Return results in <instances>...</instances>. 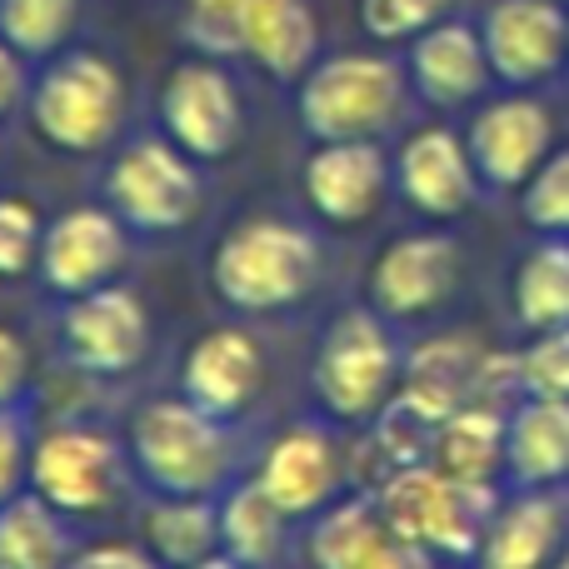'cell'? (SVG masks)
<instances>
[{
	"instance_id": "7a4b0ae2",
	"label": "cell",
	"mask_w": 569,
	"mask_h": 569,
	"mask_svg": "<svg viewBox=\"0 0 569 569\" xmlns=\"http://www.w3.org/2000/svg\"><path fill=\"white\" fill-rule=\"evenodd\" d=\"M126 116V80L106 56H66L40 76L30 120L56 150H100Z\"/></svg>"
},
{
	"instance_id": "4fadbf2b",
	"label": "cell",
	"mask_w": 569,
	"mask_h": 569,
	"mask_svg": "<svg viewBox=\"0 0 569 569\" xmlns=\"http://www.w3.org/2000/svg\"><path fill=\"white\" fill-rule=\"evenodd\" d=\"M470 156L490 186H530L535 170L550 160V110L535 100H495L470 126Z\"/></svg>"
},
{
	"instance_id": "cb8c5ba5",
	"label": "cell",
	"mask_w": 569,
	"mask_h": 569,
	"mask_svg": "<svg viewBox=\"0 0 569 569\" xmlns=\"http://www.w3.org/2000/svg\"><path fill=\"white\" fill-rule=\"evenodd\" d=\"M0 569H66V525L40 495L0 505Z\"/></svg>"
},
{
	"instance_id": "1f68e13d",
	"label": "cell",
	"mask_w": 569,
	"mask_h": 569,
	"mask_svg": "<svg viewBox=\"0 0 569 569\" xmlns=\"http://www.w3.org/2000/svg\"><path fill=\"white\" fill-rule=\"evenodd\" d=\"M186 36L206 56H236L246 40V0H190Z\"/></svg>"
},
{
	"instance_id": "e0dca14e",
	"label": "cell",
	"mask_w": 569,
	"mask_h": 569,
	"mask_svg": "<svg viewBox=\"0 0 569 569\" xmlns=\"http://www.w3.org/2000/svg\"><path fill=\"white\" fill-rule=\"evenodd\" d=\"M256 480L266 485V495L284 515L320 510V505L335 495V480H340V460H335L330 435L310 430V425L280 435V440L266 450V465H260Z\"/></svg>"
},
{
	"instance_id": "83f0119b",
	"label": "cell",
	"mask_w": 569,
	"mask_h": 569,
	"mask_svg": "<svg viewBox=\"0 0 569 569\" xmlns=\"http://www.w3.org/2000/svg\"><path fill=\"white\" fill-rule=\"evenodd\" d=\"M390 540V525H385L380 505H335L320 520V530L310 535V565L315 569H360L380 545Z\"/></svg>"
},
{
	"instance_id": "d6a6232c",
	"label": "cell",
	"mask_w": 569,
	"mask_h": 569,
	"mask_svg": "<svg viewBox=\"0 0 569 569\" xmlns=\"http://www.w3.org/2000/svg\"><path fill=\"white\" fill-rule=\"evenodd\" d=\"M40 216L30 200H0V280L26 276L40 260Z\"/></svg>"
},
{
	"instance_id": "9a60e30c",
	"label": "cell",
	"mask_w": 569,
	"mask_h": 569,
	"mask_svg": "<svg viewBox=\"0 0 569 569\" xmlns=\"http://www.w3.org/2000/svg\"><path fill=\"white\" fill-rule=\"evenodd\" d=\"M385 196V156L370 140H325L305 160V200L335 226L365 220Z\"/></svg>"
},
{
	"instance_id": "ffe728a7",
	"label": "cell",
	"mask_w": 569,
	"mask_h": 569,
	"mask_svg": "<svg viewBox=\"0 0 569 569\" xmlns=\"http://www.w3.org/2000/svg\"><path fill=\"white\" fill-rule=\"evenodd\" d=\"M505 445H510V415L485 410V405H465V410L445 415L430 445V465L450 480L490 485L495 470L505 465Z\"/></svg>"
},
{
	"instance_id": "4dcf8cb0",
	"label": "cell",
	"mask_w": 569,
	"mask_h": 569,
	"mask_svg": "<svg viewBox=\"0 0 569 569\" xmlns=\"http://www.w3.org/2000/svg\"><path fill=\"white\" fill-rule=\"evenodd\" d=\"M525 216L545 236H569V150L550 156L525 186Z\"/></svg>"
},
{
	"instance_id": "3957f363",
	"label": "cell",
	"mask_w": 569,
	"mask_h": 569,
	"mask_svg": "<svg viewBox=\"0 0 569 569\" xmlns=\"http://www.w3.org/2000/svg\"><path fill=\"white\" fill-rule=\"evenodd\" d=\"M136 465L166 495H206L226 475V430L190 400H156L130 430Z\"/></svg>"
},
{
	"instance_id": "5bb4252c",
	"label": "cell",
	"mask_w": 569,
	"mask_h": 569,
	"mask_svg": "<svg viewBox=\"0 0 569 569\" xmlns=\"http://www.w3.org/2000/svg\"><path fill=\"white\" fill-rule=\"evenodd\" d=\"M260 380H266V360H260L256 335L246 330H210L206 340L190 345L186 365H180L186 400L216 415V420L246 410L260 395Z\"/></svg>"
},
{
	"instance_id": "ab89813d",
	"label": "cell",
	"mask_w": 569,
	"mask_h": 569,
	"mask_svg": "<svg viewBox=\"0 0 569 569\" xmlns=\"http://www.w3.org/2000/svg\"><path fill=\"white\" fill-rule=\"evenodd\" d=\"M20 90H26V70H20V50L10 46V40H0V116H6V110L20 100Z\"/></svg>"
},
{
	"instance_id": "277c9868",
	"label": "cell",
	"mask_w": 569,
	"mask_h": 569,
	"mask_svg": "<svg viewBox=\"0 0 569 569\" xmlns=\"http://www.w3.org/2000/svg\"><path fill=\"white\" fill-rule=\"evenodd\" d=\"M400 106V70L380 56H335L300 86V120L315 140H375Z\"/></svg>"
},
{
	"instance_id": "b9f144b4",
	"label": "cell",
	"mask_w": 569,
	"mask_h": 569,
	"mask_svg": "<svg viewBox=\"0 0 569 569\" xmlns=\"http://www.w3.org/2000/svg\"><path fill=\"white\" fill-rule=\"evenodd\" d=\"M550 569H569V555H565V560H555V565H550Z\"/></svg>"
},
{
	"instance_id": "484cf974",
	"label": "cell",
	"mask_w": 569,
	"mask_h": 569,
	"mask_svg": "<svg viewBox=\"0 0 569 569\" xmlns=\"http://www.w3.org/2000/svg\"><path fill=\"white\" fill-rule=\"evenodd\" d=\"M150 555L170 569H186L196 560L220 555V510H210L200 495H176L146 515Z\"/></svg>"
},
{
	"instance_id": "5b68a950",
	"label": "cell",
	"mask_w": 569,
	"mask_h": 569,
	"mask_svg": "<svg viewBox=\"0 0 569 569\" xmlns=\"http://www.w3.org/2000/svg\"><path fill=\"white\" fill-rule=\"evenodd\" d=\"M315 395L340 420H370L395 395V345L370 315H340L315 355Z\"/></svg>"
},
{
	"instance_id": "ba28073f",
	"label": "cell",
	"mask_w": 569,
	"mask_h": 569,
	"mask_svg": "<svg viewBox=\"0 0 569 569\" xmlns=\"http://www.w3.org/2000/svg\"><path fill=\"white\" fill-rule=\"evenodd\" d=\"M60 335H66V355L80 365V370L120 375L146 355L150 315L130 290L100 284V290H86L70 300L66 320H60Z\"/></svg>"
},
{
	"instance_id": "d4e9b609",
	"label": "cell",
	"mask_w": 569,
	"mask_h": 569,
	"mask_svg": "<svg viewBox=\"0 0 569 569\" xmlns=\"http://www.w3.org/2000/svg\"><path fill=\"white\" fill-rule=\"evenodd\" d=\"M284 520H290V515L270 500L266 485L260 480L240 485V490L220 505V550L246 569H266L284 545Z\"/></svg>"
},
{
	"instance_id": "2e32d148",
	"label": "cell",
	"mask_w": 569,
	"mask_h": 569,
	"mask_svg": "<svg viewBox=\"0 0 569 569\" xmlns=\"http://www.w3.org/2000/svg\"><path fill=\"white\" fill-rule=\"evenodd\" d=\"M475 186H480V170H475L470 146L455 130H420V136L405 140L400 190L410 196L415 210L450 220L460 210H470Z\"/></svg>"
},
{
	"instance_id": "74e56055",
	"label": "cell",
	"mask_w": 569,
	"mask_h": 569,
	"mask_svg": "<svg viewBox=\"0 0 569 569\" xmlns=\"http://www.w3.org/2000/svg\"><path fill=\"white\" fill-rule=\"evenodd\" d=\"M430 555H435V550H425V545L390 535V540H385L380 550H375L360 569H435V565H430Z\"/></svg>"
},
{
	"instance_id": "6da1fadb",
	"label": "cell",
	"mask_w": 569,
	"mask_h": 569,
	"mask_svg": "<svg viewBox=\"0 0 569 569\" xmlns=\"http://www.w3.org/2000/svg\"><path fill=\"white\" fill-rule=\"evenodd\" d=\"M320 276V256L315 240L290 220L256 216L236 226L216 246L210 260V280H216L220 300L236 310H280L295 305Z\"/></svg>"
},
{
	"instance_id": "8fae6325",
	"label": "cell",
	"mask_w": 569,
	"mask_h": 569,
	"mask_svg": "<svg viewBox=\"0 0 569 569\" xmlns=\"http://www.w3.org/2000/svg\"><path fill=\"white\" fill-rule=\"evenodd\" d=\"M480 40L495 76L510 86H535L569 56V20L555 0H500L485 16Z\"/></svg>"
},
{
	"instance_id": "52a82bcc",
	"label": "cell",
	"mask_w": 569,
	"mask_h": 569,
	"mask_svg": "<svg viewBox=\"0 0 569 569\" xmlns=\"http://www.w3.org/2000/svg\"><path fill=\"white\" fill-rule=\"evenodd\" d=\"M160 116H166L170 140L196 160L230 156L240 140L236 86H230V76L220 66H210V60H186V66L170 70L166 96H160Z\"/></svg>"
},
{
	"instance_id": "836d02e7",
	"label": "cell",
	"mask_w": 569,
	"mask_h": 569,
	"mask_svg": "<svg viewBox=\"0 0 569 569\" xmlns=\"http://www.w3.org/2000/svg\"><path fill=\"white\" fill-rule=\"evenodd\" d=\"M520 375H525V395L569 400V325H560V330H540V340L525 350Z\"/></svg>"
},
{
	"instance_id": "f546056e",
	"label": "cell",
	"mask_w": 569,
	"mask_h": 569,
	"mask_svg": "<svg viewBox=\"0 0 569 569\" xmlns=\"http://www.w3.org/2000/svg\"><path fill=\"white\" fill-rule=\"evenodd\" d=\"M80 0H0V40L20 56H50L76 26Z\"/></svg>"
},
{
	"instance_id": "603a6c76",
	"label": "cell",
	"mask_w": 569,
	"mask_h": 569,
	"mask_svg": "<svg viewBox=\"0 0 569 569\" xmlns=\"http://www.w3.org/2000/svg\"><path fill=\"white\" fill-rule=\"evenodd\" d=\"M240 50L280 80L300 76L315 56V20L305 10V0H246V40H240Z\"/></svg>"
},
{
	"instance_id": "4316f807",
	"label": "cell",
	"mask_w": 569,
	"mask_h": 569,
	"mask_svg": "<svg viewBox=\"0 0 569 569\" xmlns=\"http://www.w3.org/2000/svg\"><path fill=\"white\" fill-rule=\"evenodd\" d=\"M515 310H520V320L535 335L569 325V246L560 236L545 240L540 250H530V260L520 266V276H515Z\"/></svg>"
},
{
	"instance_id": "d6986e66",
	"label": "cell",
	"mask_w": 569,
	"mask_h": 569,
	"mask_svg": "<svg viewBox=\"0 0 569 569\" xmlns=\"http://www.w3.org/2000/svg\"><path fill=\"white\" fill-rule=\"evenodd\" d=\"M485 355L475 350L465 335H445V340H430L410 355L405 365V385L400 395H410L415 405H425L430 415H455L465 405H475V385H480Z\"/></svg>"
},
{
	"instance_id": "60d3db41",
	"label": "cell",
	"mask_w": 569,
	"mask_h": 569,
	"mask_svg": "<svg viewBox=\"0 0 569 569\" xmlns=\"http://www.w3.org/2000/svg\"><path fill=\"white\" fill-rule=\"evenodd\" d=\"M186 569H246V565L230 560V555L220 550V555H210V560H196V565H186Z\"/></svg>"
},
{
	"instance_id": "9c48e42d",
	"label": "cell",
	"mask_w": 569,
	"mask_h": 569,
	"mask_svg": "<svg viewBox=\"0 0 569 569\" xmlns=\"http://www.w3.org/2000/svg\"><path fill=\"white\" fill-rule=\"evenodd\" d=\"M126 220L116 210L100 206H76L56 216L40 240V270H46L50 290L60 295H86L116 280L126 266Z\"/></svg>"
},
{
	"instance_id": "8992f818",
	"label": "cell",
	"mask_w": 569,
	"mask_h": 569,
	"mask_svg": "<svg viewBox=\"0 0 569 569\" xmlns=\"http://www.w3.org/2000/svg\"><path fill=\"white\" fill-rule=\"evenodd\" d=\"M106 200H110V210L136 230H180L200 206V180L180 146L136 140V146L120 150V160L110 166Z\"/></svg>"
},
{
	"instance_id": "d590c367",
	"label": "cell",
	"mask_w": 569,
	"mask_h": 569,
	"mask_svg": "<svg viewBox=\"0 0 569 569\" xmlns=\"http://www.w3.org/2000/svg\"><path fill=\"white\" fill-rule=\"evenodd\" d=\"M30 475V450H26V430L16 425V415L0 410V505L16 500L20 480Z\"/></svg>"
},
{
	"instance_id": "f35d334b",
	"label": "cell",
	"mask_w": 569,
	"mask_h": 569,
	"mask_svg": "<svg viewBox=\"0 0 569 569\" xmlns=\"http://www.w3.org/2000/svg\"><path fill=\"white\" fill-rule=\"evenodd\" d=\"M66 569H156V560H146V555L130 550V545H96V550L76 555Z\"/></svg>"
},
{
	"instance_id": "7c38bea8",
	"label": "cell",
	"mask_w": 569,
	"mask_h": 569,
	"mask_svg": "<svg viewBox=\"0 0 569 569\" xmlns=\"http://www.w3.org/2000/svg\"><path fill=\"white\" fill-rule=\"evenodd\" d=\"M455 280H460V250L450 236H405L375 260L370 300L395 320H420L450 300Z\"/></svg>"
},
{
	"instance_id": "f1b7e54d",
	"label": "cell",
	"mask_w": 569,
	"mask_h": 569,
	"mask_svg": "<svg viewBox=\"0 0 569 569\" xmlns=\"http://www.w3.org/2000/svg\"><path fill=\"white\" fill-rule=\"evenodd\" d=\"M495 520V490L475 480H450L445 475V500H440V525H435V555L450 560H470L480 555L485 535Z\"/></svg>"
},
{
	"instance_id": "ac0fdd59",
	"label": "cell",
	"mask_w": 569,
	"mask_h": 569,
	"mask_svg": "<svg viewBox=\"0 0 569 569\" xmlns=\"http://www.w3.org/2000/svg\"><path fill=\"white\" fill-rule=\"evenodd\" d=\"M415 86L425 90V100L435 106H465V100L480 96L485 76H490V56H485V40L470 26H440L420 30L415 40Z\"/></svg>"
},
{
	"instance_id": "8d00e7d4",
	"label": "cell",
	"mask_w": 569,
	"mask_h": 569,
	"mask_svg": "<svg viewBox=\"0 0 569 569\" xmlns=\"http://www.w3.org/2000/svg\"><path fill=\"white\" fill-rule=\"evenodd\" d=\"M26 370H30V355H26V345H20V335L0 325V410L26 390Z\"/></svg>"
},
{
	"instance_id": "e575fe53",
	"label": "cell",
	"mask_w": 569,
	"mask_h": 569,
	"mask_svg": "<svg viewBox=\"0 0 569 569\" xmlns=\"http://www.w3.org/2000/svg\"><path fill=\"white\" fill-rule=\"evenodd\" d=\"M450 0H360V20L375 40H405L430 30Z\"/></svg>"
},
{
	"instance_id": "30bf717a",
	"label": "cell",
	"mask_w": 569,
	"mask_h": 569,
	"mask_svg": "<svg viewBox=\"0 0 569 569\" xmlns=\"http://www.w3.org/2000/svg\"><path fill=\"white\" fill-rule=\"evenodd\" d=\"M30 485L60 515H96L116 490V445L96 430H50L30 450Z\"/></svg>"
},
{
	"instance_id": "44dd1931",
	"label": "cell",
	"mask_w": 569,
	"mask_h": 569,
	"mask_svg": "<svg viewBox=\"0 0 569 569\" xmlns=\"http://www.w3.org/2000/svg\"><path fill=\"white\" fill-rule=\"evenodd\" d=\"M505 465L525 485H555L569 475V400L530 395L510 410V445Z\"/></svg>"
},
{
	"instance_id": "7402d4cb",
	"label": "cell",
	"mask_w": 569,
	"mask_h": 569,
	"mask_svg": "<svg viewBox=\"0 0 569 569\" xmlns=\"http://www.w3.org/2000/svg\"><path fill=\"white\" fill-rule=\"evenodd\" d=\"M560 540V510L540 495L495 510L490 535L480 545V569H550Z\"/></svg>"
}]
</instances>
